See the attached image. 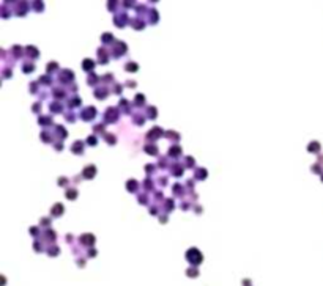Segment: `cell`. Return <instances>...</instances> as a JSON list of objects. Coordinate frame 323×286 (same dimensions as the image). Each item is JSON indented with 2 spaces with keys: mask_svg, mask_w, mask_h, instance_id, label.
<instances>
[{
  "mask_svg": "<svg viewBox=\"0 0 323 286\" xmlns=\"http://www.w3.org/2000/svg\"><path fill=\"white\" fill-rule=\"evenodd\" d=\"M318 149H320V145H318L317 142L310 143V146H309V151H318Z\"/></svg>",
  "mask_w": 323,
  "mask_h": 286,
  "instance_id": "6da1fadb",
  "label": "cell"
},
{
  "mask_svg": "<svg viewBox=\"0 0 323 286\" xmlns=\"http://www.w3.org/2000/svg\"><path fill=\"white\" fill-rule=\"evenodd\" d=\"M84 66H85V68H91L93 63H91V61H84Z\"/></svg>",
  "mask_w": 323,
  "mask_h": 286,
  "instance_id": "7a4b0ae2",
  "label": "cell"
},
{
  "mask_svg": "<svg viewBox=\"0 0 323 286\" xmlns=\"http://www.w3.org/2000/svg\"><path fill=\"white\" fill-rule=\"evenodd\" d=\"M322 179H323V175H322Z\"/></svg>",
  "mask_w": 323,
  "mask_h": 286,
  "instance_id": "3957f363",
  "label": "cell"
}]
</instances>
